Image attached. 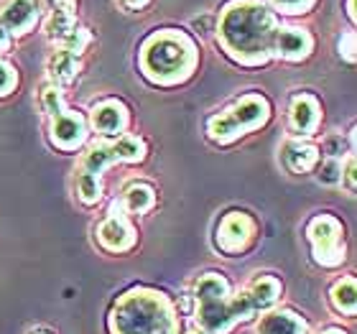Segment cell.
<instances>
[{
  "label": "cell",
  "mask_w": 357,
  "mask_h": 334,
  "mask_svg": "<svg viewBox=\"0 0 357 334\" xmlns=\"http://www.w3.org/2000/svg\"><path fill=\"white\" fill-rule=\"evenodd\" d=\"M306 240L314 260L321 268H337L344 263V227L332 215H317L306 225Z\"/></svg>",
  "instance_id": "8992f818"
},
{
  "label": "cell",
  "mask_w": 357,
  "mask_h": 334,
  "mask_svg": "<svg viewBox=\"0 0 357 334\" xmlns=\"http://www.w3.org/2000/svg\"><path fill=\"white\" fill-rule=\"evenodd\" d=\"M278 29L273 10L261 0H230L217 21V44L245 67H261L273 54V33Z\"/></svg>",
  "instance_id": "6da1fadb"
},
{
  "label": "cell",
  "mask_w": 357,
  "mask_h": 334,
  "mask_svg": "<svg viewBox=\"0 0 357 334\" xmlns=\"http://www.w3.org/2000/svg\"><path fill=\"white\" fill-rule=\"evenodd\" d=\"M271 120V103L261 92H248L240 100L227 107V110L217 112L207 120V135L220 146L238 141L240 135L253 133L263 128Z\"/></svg>",
  "instance_id": "5b68a950"
},
{
  "label": "cell",
  "mask_w": 357,
  "mask_h": 334,
  "mask_svg": "<svg viewBox=\"0 0 357 334\" xmlns=\"http://www.w3.org/2000/svg\"><path fill=\"white\" fill-rule=\"evenodd\" d=\"M151 0H123V6L130 8V10H141V8L149 6Z\"/></svg>",
  "instance_id": "1f68e13d"
},
{
  "label": "cell",
  "mask_w": 357,
  "mask_h": 334,
  "mask_svg": "<svg viewBox=\"0 0 357 334\" xmlns=\"http://www.w3.org/2000/svg\"><path fill=\"white\" fill-rule=\"evenodd\" d=\"M52 3V13L46 18V36L52 38L54 44H59L61 38L67 36L69 31L75 29V6L77 0H49Z\"/></svg>",
  "instance_id": "2e32d148"
},
{
  "label": "cell",
  "mask_w": 357,
  "mask_h": 334,
  "mask_svg": "<svg viewBox=\"0 0 357 334\" xmlns=\"http://www.w3.org/2000/svg\"><path fill=\"white\" fill-rule=\"evenodd\" d=\"M281 153L286 169L294 171V174H306V171H312L314 166L319 164V149L312 146V143L301 141V138L286 143Z\"/></svg>",
  "instance_id": "e0dca14e"
},
{
  "label": "cell",
  "mask_w": 357,
  "mask_h": 334,
  "mask_svg": "<svg viewBox=\"0 0 357 334\" xmlns=\"http://www.w3.org/2000/svg\"><path fill=\"white\" fill-rule=\"evenodd\" d=\"M126 215H146L156 207V189L146 181H135L123 192V199L118 204Z\"/></svg>",
  "instance_id": "d6986e66"
},
{
  "label": "cell",
  "mask_w": 357,
  "mask_h": 334,
  "mask_svg": "<svg viewBox=\"0 0 357 334\" xmlns=\"http://www.w3.org/2000/svg\"><path fill=\"white\" fill-rule=\"evenodd\" d=\"M112 141H115V151H118L120 164H141L143 158H146V143L138 135L123 133L118 138H112Z\"/></svg>",
  "instance_id": "7402d4cb"
},
{
  "label": "cell",
  "mask_w": 357,
  "mask_h": 334,
  "mask_svg": "<svg viewBox=\"0 0 357 334\" xmlns=\"http://www.w3.org/2000/svg\"><path fill=\"white\" fill-rule=\"evenodd\" d=\"M255 334H309V321L294 309H268L255 324Z\"/></svg>",
  "instance_id": "5bb4252c"
},
{
  "label": "cell",
  "mask_w": 357,
  "mask_h": 334,
  "mask_svg": "<svg viewBox=\"0 0 357 334\" xmlns=\"http://www.w3.org/2000/svg\"><path fill=\"white\" fill-rule=\"evenodd\" d=\"M317 334H347L344 329H340V327H324V329H319Z\"/></svg>",
  "instance_id": "836d02e7"
},
{
  "label": "cell",
  "mask_w": 357,
  "mask_h": 334,
  "mask_svg": "<svg viewBox=\"0 0 357 334\" xmlns=\"http://www.w3.org/2000/svg\"><path fill=\"white\" fill-rule=\"evenodd\" d=\"M97 243L102 245V250L107 252H128L133 250L135 243H138V235H135V227L133 222L128 220V215L118 204H112L107 217H105L102 222L97 225Z\"/></svg>",
  "instance_id": "ba28073f"
},
{
  "label": "cell",
  "mask_w": 357,
  "mask_h": 334,
  "mask_svg": "<svg viewBox=\"0 0 357 334\" xmlns=\"http://www.w3.org/2000/svg\"><path fill=\"white\" fill-rule=\"evenodd\" d=\"M29 334H49V332H44V329H33V332H29Z\"/></svg>",
  "instance_id": "d590c367"
},
{
  "label": "cell",
  "mask_w": 357,
  "mask_h": 334,
  "mask_svg": "<svg viewBox=\"0 0 357 334\" xmlns=\"http://www.w3.org/2000/svg\"><path fill=\"white\" fill-rule=\"evenodd\" d=\"M110 164H120V158H118V151H115V141L105 138V141L89 146V151L82 156L79 171L92 174V176H102V171Z\"/></svg>",
  "instance_id": "ac0fdd59"
},
{
  "label": "cell",
  "mask_w": 357,
  "mask_h": 334,
  "mask_svg": "<svg viewBox=\"0 0 357 334\" xmlns=\"http://www.w3.org/2000/svg\"><path fill=\"white\" fill-rule=\"evenodd\" d=\"M268 6L273 8V10H278V13L301 15V13H309L317 6V0H268Z\"/></svg>",
  "instance_id": "484cf974"
},
{
  "label": "cell",
  "mask_w": 357,
  "mask_h": 334,
  "mask_svg": "<svg viewBox=\"0 0 357 334\" xmlns=\"http://www.w3.org/2000/svg\"><path fill=\"white\" fill-rule=\"evenodd\" d=\"M10 41H13V38H10V33L0 26V52H8V49H10Z\"/></svg>",
  "instance_id": "4dcf8cb0"
},
{
  "label": "cell",
  "mask_w": 357,
  "mask_h": 334,
  "mask_svg": "<svg viewBox=\"0 0 357 334\" xmlns=\"http://www.w3.org/2000/svg\"><path fill=\"white\" fill-rule=\"evenodd\" d=\"M41 6L38 0H6L0 6V26L10 33V38H21L38 23Z\"/></svg>",
  "instance_id": "7c38bea8"
},
{
  "label": "cell",
  "mask_w": 357,
  "mask_h": 334,
  "mask_svg": "<svg viewBox=\"0 0 357 334\" xmlns=\"http://www.w3.org/2000/svg\"><path fill=\"white\" fill-rule=\"evenodd\" d=\"M347 15H350V21L357 18V0H347Z\"/></svg>",
  "instance_id": "d6a6232c"
},
{
  "label": "cell",
  "mask_w": 357,
  "mask_h": 334,
  "mask_svg": "<svg viewBox=\"0 0 357 334\" xmlns=\"http://www.w3.org/2000/svg\"><path fill=\"white\" fill-rule=\"evenodd\" d=\"M186 334H209V332H204V329H192V332H186Z\"/></svg>",
  "instance_id": "e575fe53"
},
{
  "label": "cell",
  "mask_w": 357,
  "mask_h": 334,
  "mask_svg": "<svg viewBox=\"0 0 357 334\" xmlns=\"http://www.w3.org/2000/svg\"><path fill=\"white\" fill-rule=\"evenodd\" d=\"M128 123H130V110L126 107V103H120L115 97H107V100H100V103L92 105L87 120V126H92V130L100 133L102 138L123 135L128 130Z\"/></svg>",
  "instance_id": "30bf717a"
},
{
  "label": "cell",
  "mask_w": 357,
  "mask_h": 334,
  "mask_svg": "<svg viewBox=\"0 0 357 334\" xmlns=\"http://www.w3.org/2000/svg\"><path fill=\"white\" fill-rule=\"evenodd\" d=\"M178 312L164 291L133 286L115 298L107 317L110 334H178Z\"/></svg>",
  "instance_id": "7a4b0ae2"
},
{
  "label": "cell",
  "mask_w": 357,
  "mask_h": 334,
  "mask_svg": "<svg viewBox=\"0 0 357 334\" xmlns=\"http://www.w3.org/2000/svg\"><path fill=\"white\" fill-rule=\"evenodd\" d=\"M355 52H357V38L352 31H347V33L340 36V56H342L344 61L355 64Z\"/></svg>",
  "instance_id": "f1b7e54d"
},
{
  "label": "cell",
  "mask_w": 357,
  "mask_h": 334,
  "mask_svg": "<svg viewBox=\"0 0 357 334\" xmlns=\"http://www.w3.org/2000/svg\"><path fill=\"white\" fill-rule=\"evenodd\" d=\"M321 123V105L309 92L294 95L289 103V128L296 138H312L319 130Z\"/></svg>",
  "instance_id": "4fadbf2b"
},
{
  "label": "cell",
  "mask_w": 357,
  "mask_h": 334,
  "mask_svg": "<svg viewBox=\"0 0 357 334\" xmlns=\"http://www.w3.org/2000/svg\"><path fill=\"white\" fill-rule=\"evenodd\" d=\"M41 107H44L49 118L67 110V100H64V92H61L59 84H44V89H41Z\"/></svg>",
  "instance_id": "cb8c5ba5"
},
{
  "label": "cell",
  "mask_w": 357,
  "mask_h": 334,
  "mask_svg": "<svg viewBox=\"0 0 357 334\" xmlns=\"http://www.w3.org/2000/svg\"><path fill=\"white\" fill-rule=\"evenodd\" d=\"M89 41H92L89 31L82 29V26H75V29L69 31L67 36L61 38V41L56 46H59L61 52H69V54H75V56H79V54H82L84 49L89 46Z\"/></svg>",
  "instance_id": "d4e9b609"
},
{
  "label": "cell",
  "mask_w": 357,
  "mask_h": 334,
  "mask_svg": "<svg viewBox=\"0 0 357 334\" xmlns=\"http://www.w3.org/2000/svg\"><path fill=\"white\" fill-rule=\"evenodd\" d=\"M46 69H49V77H52L54 84H69L77 79L82 64H79V56H75V54H69V52H61L59 49V52H54L52 56H49Z\"/></svg>",
  "instance_id": "44dd1931"
},
{
  "label": "cell",
  "mask_w": 357,
  "mask_h": 334,
  "mask_svg": "<svg viewBox=\"0 0 357 334\" xmlns=\"http://www.w3.org/2000/svg\"><path fill=\"white\" fill-rule=\"evenodd\" d=\"M75 186H77V197H79V202L87 204V207H92V204H97V202L102 199V176H92V174L77 171Z\"/></svg>",
  "instance_id": "603a6c76"
},
{
  "label": "cell",
  "mask_w": 357,
  "mask_h": 334,
  "mask_svg": "<svg viewBox=\"0 0 357 334\" xmlns=\"http://www.w3.org/2000/svg\"><path fill=\"white\" fill-rule=\"evenodd\" d=\"M314 52V36L298 26H278L273 33L271 54L283 61H304Z\"/></svg>",
  "instance_id": "8fae6325"
},
{
  "label": "cell",
  "mask_w": 357,
  "mask_h": 334,
  "mask_svg": "<svg viewBox=\"0 0 357 334\" xmlns=\"http://www.w3.org/2000/svg\"><path fill=\"white\" fill-rule=\"evenodd\" d=\"M342 181L347 184L350 192L357 189V169H355V156H352V153L342 161Z\"/></svg>",
  "instance_id": "f546056e"
},
{
  "label": "cell",
  "mask_w": 357,
  "mask_h": 334,
  "mask_svg": "<svg viewBox=\"0 0 357 334\" xmlns=\"http://www.w3.org/2000/svg\"><path fill=\"white\" fill-rule=\"evenodd\" d=\"M329 304L342 317H355L357 314V281L352 275H344L329 289Z\"/></svg>",
  "instance_id": "ffe728a7"
},
{
  "label": "cell",
  "mask_w": 357,
  "mask_h": 334,
  "mask_svg": "<svg viewBox=\"0 0 357 334\" xmlns=\"http://www.w3.org/2000/svg\"><path fill=\"white\" fill-rule=\"evenodd\" d=\"M253 304L248 301L245 291H235L227 275L209 271L202 273L194 283V319L199 329L209 334H227L240 321H250L255 317Z\"/></svg>",
  "instance_id": "277c9868"
},
{
  "label": "cell",
  "mask_w": 357,
  "mask_h": 334,
  "mask_svg": "<svg viewBox=\"0 0 357 334\" xmlns=\"http://www.w3.org/2000/svg\"><path fill=\"white\" fill-rule=\"evenodd\" d=\"M319 181L321 184H342V158H324V164L319 166Z\"/></svg>",
  "instance_id": "4316f807"
},
{
  "label": "cell",
  "mask_w": 357,
  "mask_h": 334,
  "mask_svg": "<svg viewBox=\"0 0 357 334\" xmlns=\"http://www.w3.org/2000/svg\"><path fill=\"white\" fill-rule=\"evenodd\" d=\"M18 84V72L10 61L0 59V97H8Z\"/></svg>",
  "instance_id": "83f0119b"
},
{
  "label": "cell",
  "mask_w": 357,
  "mask_h": 334,
  "mask_svg": "<svg viewBox=\"0 0 357 334\" xmlns=\"http://www.w3.org/2000/svg\"><path fill=\"white\" fill-rule=\"evenodd\" d=\"M281 294H283L281 281L271 273L253 275L245 286V296H248V301L253 304L255 312H268V309H273V306L278 304Z\"/></svg>",
  "instance_id": "9a60e30c"
},
{
  "label": "cell",
  "mask_w": 357,
  "mask_h": 334,
  "mask_svg": "<svg viewBox=\"0 0 357 334\" xmlns=\"http://www.w3.org/2000/svg\"><path fill=\"white\" fill-rule=\"evenodd\" d=\"M258 232V222L248 212H227V215L217 222L215 230V245L225 255H240L250 248Z\"/></svg>",
  "instance_id": "52a82bcc"
},
{
  "label": "cell",
  "mask_w": 357,
  "mask_h": 334,
  "mask_svg": "<svg viewBox=\"0 0 357 334\" xmlns=\"http://www.w3.org/2000/svg\"><path fill=\"white\" fill-rule=\"evenodd\" d=\"M87 118H84L79 110H64L59 115H54L52 123H49V141L56 146L64 153H72V151L82 149L84 141H87Z\"/></svg>",
  "instance_id": "9c48e42d"
},
{
  "label": "cell",
  "mask_w": 357,
  "mask_h": 334,
  "mask_svg": "<svg viewBox=\"0 0 357 334\" xmlns=\"http://www.w3.org/2000/svg\"><path fill=\"white\" fill-rule=\"evenodd\" d=\"M199 64V49L184 31H153L138 49V67L151 84L174 87L186 82Z\"/></svg>",
  "instance_id": "3957f363"
}]
</instances>
